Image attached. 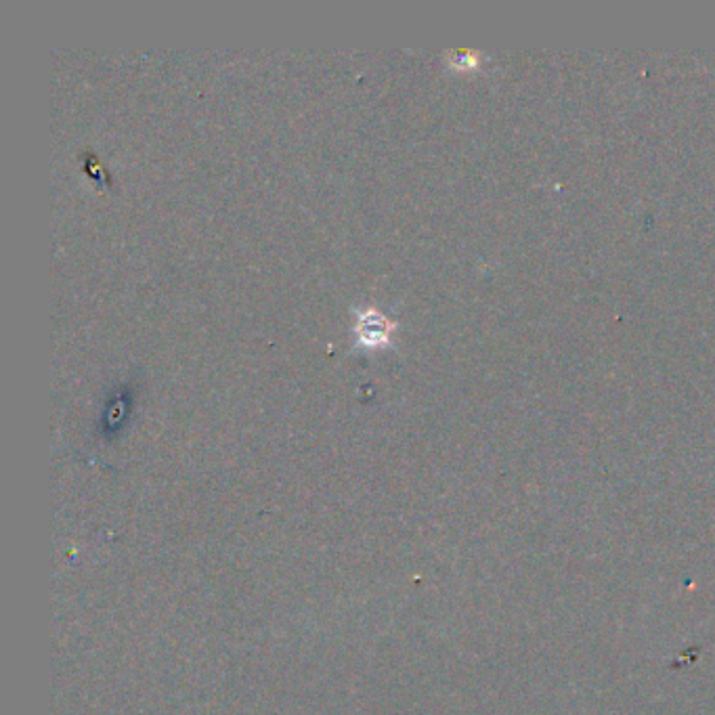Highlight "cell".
<instances>
[{
	"label": "cell",
	"instance_id": "cell-1",
	"mask_svg": "<svg viewBox=\"0 0 715 715\" xmlns=\"http://www.w3.org/2000/svg\"><path fill=\"white\" fill-rule=\"evenodd\" d=\"M395 330V321H390L386 315H382L376 309H363L357 311V321H355V340L359 346H367V349H378L382 344H388L390 334Z\"/></svg>",
	"mask_w": 715,
	"mask_h": 715
}]
</instances>
